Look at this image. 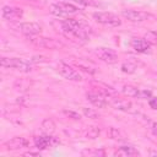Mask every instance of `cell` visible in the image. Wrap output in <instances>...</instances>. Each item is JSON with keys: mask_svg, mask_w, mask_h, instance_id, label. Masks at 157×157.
Here are the masks:
<instances>
[{"mask_svg": "<svg viewBox=\"0 0 157 157\" xmlns=\"http://www.w3.org/2000/svg\"><path fill=\"white\" fill-rule=\"evenodd\" d=\"M56 22L60 27V29H58V31H60V33L71 38L72 40L86 42V40H88L90 36L92 34V28L90 27V25H87L82 20L66 17L65 20H60V21L58 20Z\"/></svg>", "mask_w": 157, "mask_h": 157, "instance_id": "1", "label": "cell"}, {"mask_svg": "<svg viewBox=\"0 0 157 157\" xmlns=\"http://www.w3.org/2000/svg\"><path fill=\"white\" fill-rule=\"evenodd\" d=\"M80 11V9L77 6H75L74 4L70 2H65V1H59L55 4H50L49 5V12L56 17H69L70 15H75Z\"/></svg>", "mask_w": 157, "mask_h": 157, "instance_id": "2", "label": "cell"}, {"mask_svg": "<svg viewBox=\"0 0 157 157\" xmlns=\"http://www.w3.org/2000/svg\"><path fill=\"white\" fill-rule=\"evenodd\" d=\"M0 63H1V66L5 69H13L21 72L32 71V65L29 64V61H26L21 58H1Z\"/></svg>", "mask_w": 157, "mask_h": 157, "instance_id": "3", "label": "cell"}, {"mask_svg": "<svg viewBox=\"0 0 157 157\" xmlns=\"http://www.w3.org/2000/svg\"><path fill=\"white\" fill-rule=\"evenodd\" d=\"M28 38V40L40 48H47V49H59L61 47H64V44L60 40H56L54 38H47V37H40V36H26Z\"/></svg>", "mask_w": 157, "mask_h": 157, "instance_id": "4", "label": "cell"}, {"mask_svg": "<svg viewBox=\"0 0 157 157\" xmlns=\"http://www.w3.org/2000/svg\"><path fill=\"white\" fill-rule=\"evenodd\" d=\"M92 17L94 18L96 22L108 26V27H118L121 25V20L118 17V15L113 12H93Z\"/></svg>", "mask_w": 157, "mask_h": 157, "instance_id": "5", "label": "cell"}, {"mask_svg": "<svg viewBox=\"0 0 157 157\" xmlns=\"http://www.w3.org/2000/svg\"><path fill=\"white\" fill-rule=\"evenodd\" d=\"M121 16L124 18H126L130 22H145L148 20H152L155 16L150 12L146 11H139V10H132V9H128V10H123L121 11Z\"/></svg>", "mask_w": 157, "mask_h": 157, "instance_id": "6", "label": "cell"}, {"mask_svg": "<svg viewBox=\"0 0 157 157\" xmlns=\"http://www.w3.org/2000/svg\"><path fill=\"white\" fill-rule=\"evenodd\" d=\"M56 71L66 80L69 81H75V82H78L82 80V76L80 75L78 71H76L72 66H70L69 64H65V63H59L56 65Z\"/></svg>", "mask_w": 157, "mask_h": 157, "instance_id": "7", "label": "cell"}, {"mask_svg": "<svg viewBox=\"0 0 157 157\" xmlns=\"http://www.w3.org/2000/svg\"><path fill=\"white\" fill-rule=\"evenodd\" d=\"M123 93L128 97L139 98V99H150L152 97V92L150 90H141L132 85H125L123 87Z\"/></svg>", "mask_w": 157, "mask_h": 157, "instance_id": "8", "label": "cell"}, {"mask_svg": "<svg viewBox=\"0 0 157 157\" xmlns=\"http://www.w3.org/2000/svg\"><path fill=\"white\" fill-rule=\"evenodd\" d=\"M94 54L99 60H102L107 64H114V63L118 61V54L113 49H109V48H105V47L96 48Z\"/></svg>", "mask_w": 157, "mask_h": 157, "instance_id": "9", "label": "cell"}, {"mask_svg": "<svg viewBox=\"0 0 157 157\" xmlns=\"http://www.w3.org/2000/svg\"><path fill=\"white\" fill-rule=\"evenodd\" d=\"M23 16V10L16 6H4L1 9V17L6 21H18Z\"/></svg>", "mask_w": 157, "mask_h": 157, "instance_id": "10", "label": "cell"}, {"mask_svg": "<svg viewBox=\"0 0 157 157\" xmlns=\"http://www.w3.org/2000/svg\"><path fill=\"white\" fill-rule=\"evenodd\" d=\"M17 28L26 36H37L42 32V26L37 22H22L17 25Z\"/></svg>", "mask_w": 157, "mask_h": 157, "instance_id": "11", "label": "cell"}, {"mask_svg": "<svg viewBox=\"0 0 157 157\" xmlns=\"http://www.w3.org/2000/svg\"><path fill=\"white\" fill-rule=\"evenodd\" d=\"M33 141H34V146L38 150H45L48 147H52V146L59 144V140H56L52 135H45V134L42 136H36Z\"/></svg>", "mask_w": 157, "mask_h": 157, "instance_id": "12", "label": "cell"}, {"mask_svg": "<svg viewBox=\"0 0 157 157\" xmlns=\"http://www.w3.org/2000/svg\"><path fill=\"white\" fill-rule=\"evenodd\" d=\"M4 146H5L6 150H9V151H17V150L28 147V146H29V142H28L27 139H25V137H22V136H16V137H12V139H10L9 141H6Z\"/></svg>", "mask_w": 157, "mask_h": 157, "instance_id": "13", "label": "cell"}, {"mask_svg": "<svg viewBox=\"0 0 157 157\" xmlns=\"http://www.w3.org/2000/svg\"><path fill=\"white\" fill-rule=\"evenodd\" d=\"M108 104H110L114 109L121 110V112H128L131 109L132 103L128 99H123V98H115V97H108Z\"/></svg>", "mask_w": 157, "mask_h": 157, "instance_id": "14", "label": "cell"}, {"mask_svg": "<svg viewBox=\"0 0 157 157\" xmlns=\"http://www.w3.org/2000/svg\"><path fill=\"white\" fill-rule=\"evenodd\" d=\"M86 99L92 104L94 105L96 108H104L107 107L108 104V101L104 96L97 93V92H87L86 93Z\"/></svg>", "mask_w": 157, "mask_h": 157, "instance_id": "15", "label": "cell"}, {"mask_svg": "<svg viewBox=\"0 0 157 157\" xmlns=\"http://www.w3.org/2000/svg\"><path fill=\"white\" fill-rule=\"evenodd\" d=\"M131 48L137 53H147L151 48V44L145 40V38H132Z\"/></svg>", "mask_w": 157, "mask_h": 157, "instance_id": "16", "label": "cell"}, {"mask_svg": "<svg viewBox=\"0 0 157 157\" xmlns=\"http://www.w3.org/2000/svg\"><path fill=\"white\" fill-rule=\"evenodd\" d=\"M139 155L140 152L132 146H120L114 152V156H121V157H132V156H139Z\"/></svg>", "mask_w": 157, "mask_h": 157, "instance_id": "17", "label": "cell"}, {"mask_svg": "<svg viewBox=\"0 0 157 157\" xmlns=\"http://www.w3.org/2000/svg\"><path fill=\"white\" fill-rule=\"evenodd\" d=\"M55 128H56V125H55L54 120L50 119V118L44 119V120L42 121V124H40V130H42V132L45 134V135H53L54 131H55Z\"/></svg>", "mask_w": 157, "mask_h": 157, "instance_id": "18", "label": "cell"}, {"mask_svg": "<svg viewBox=\"0 0 157 157\" xmlns=\"http://www.w3.org/2000/svg\"><path fill=\"white\" fill-rule=\"evenodd\" d=\"M120 69L125 74H134L136 71V69H137V65L135 63H132V61H125V63L121 64Z\"/></svg>", "mask_w": 157, "mask_h": 157, "instance_id": "19", "label": "cell"}, {"mask_svg": "<svg viewBox=\"0 0 157 157\" xmlns=\"http://www.w3.org/2000/svg\"><path fill=\"white\" fill-rule=\"evenodd\" d=\"M144 38L151 45H157V31H148L144 34Z\"/></svg>", "mask_w": 157, "mask_h": 157, "instance_id": "20", "label": "cell"}, {"mask_svg": "<svg viewBox=\"0 0 157 157\" xmlns=\"http://www.w3.org/2000/svg\"><path fill=\"white\" fill-rule=\"evenodd\" d=\"M108 135H109L110 139H113V140H118V141H121V140L125 139V136L121 134V131L118 130V129H115V128H110L109 131H108Z\"/></svg>", "mask_w": 157, "mask_h": 157, "instance_id": "21", "label": "cell"}, {"mask_svg": "<svg viewBox=\"0 0 157 157\" xmlns=\"http://www.w3.org/2000/svg\"><path fill=\"white\" fill-rule=\"evenodd\" d=\"M82 156H105V151L104 150H98V148H94V150H83L81 152Z\"/></svg>", "mask_w": 157, "mask_h": 157, "instance_id": "22", "label": "cell"}, {"mask_svg": "<svg viewBox=\"0 0 157 157\" xmlns=\"http://www.w3.org/2000/svg\"><path fill=\"white\" fill-rule=\"evenodd\" d=\"M99 132H101L99 128H97V126H90L87 129V131H86V137L87 139H96V137L99 136Z\"/></svg>", "mask_w": 157, "mask_h": 157, "instance_id": "23", "label": "cell"}, {"mask_svg": "<svg viewBox=\"0 0 157 157\" xmlns=\"http://www.w3.org/2000/svg\"><path fill=\"white\" fill-rule=\"evenodd\" d=\"M82 113L85 114V117L91 118V119H98V118H99V114H98L96 110L91 109V108H86V107H83V108H82Z\"/></svg>", "mask_w": 157, "mask_h": 157, "instance_id": "24", "label": "cell"}, {"mask_svg": "<svg viewBox=\"0 0 157 157\" xmlns=\"http://www.w3.org/2000/svg\"><path fill=\"white\" fill-rule=\"evenodd\" d=\"M70 1H72V2H75V4H78V5H81V6H98L99 5V2H97L96 0H70Z\"/></svg>", "mask_w": 157, "mask_h": 157, "instance_id": "25", "label": "cell"}, {"mask_svg": "<svg viewBox=\"0 0 157 157\" xmlns=\"http://www.w3.org/2000/svg\"><path fill=\"white\" fill-rule=\"evenodd\" d=\"M64 114L67 115L69 118L74 119V120H80V119H81V115H80L78 113L74 112V110H64Z\"/></svg>", "mask_w": 157, "mask_h": 157, "instance_id": "26", "label": "cell"}, {"mask_svg": "<svg viewBox=\"0 0 157 157\" xmlns=\"http://www.w3.org/2000/svg\"><path fill=\"white\" fill-rule=\"evenodd\" d=\"M47 58L42 56V55H34L32 59H31V63H47Z\"/></svg>", "mask_w": 157, "mask_h": 157, "instance_id": "27", "label": "cell"}, {"mask_svg": "<svg viewBox=\"0 0 157 157\" xmlns=\"http://www.w3.org/2000/svg\"><path fill=\"white\" fill-rule=\"evenodd\" d=\"M148 104H150V107H151L152 109L157 110V97H151V98L148 99Z\"/></svg>", "mask_w": 157, "mask_h": 157, "instance_id": "28", "label": "cell"}, {"mask_svg": "<svg viewBox=\"0 0 157 157\" xmlns=\"http://www.w3.org/2000/svg\"><path fill=\"white\" fill-rule=\"evenodd\" d=\"M151 130H152V134L157 136V121L152 124V128H151Z\"/></svg>", "mask_w": 157, "mask_h": 157, "instance_id": "29", "label": "cell"}, {"mask_svg": "<svg viewBox=\"0 0 157 157\" xmlns=\"http://www.w3.org/2000/svg\"><path fill=\"white\" fill-rule=\"evenodd\" d=\"M39 153H34V152H27L25 153V156H38Z\"/></svg>", "mask_w": 157, "mask_h": 157, "instance_id": "30", "label": "cell"}, {"mask_svg": "<svg viewBox=\"0 0 157 157\" xmlns=\"http://www.w3.org/2000/svg\"><path fill=\"white\" fill-rule=\"evenodd\" d=\"M29 1H33V0H29Z\"/></svg>", "mask_w": 157, "mask_h": 157, "instance_id": "31", "label": "cell"}]
</instances>
